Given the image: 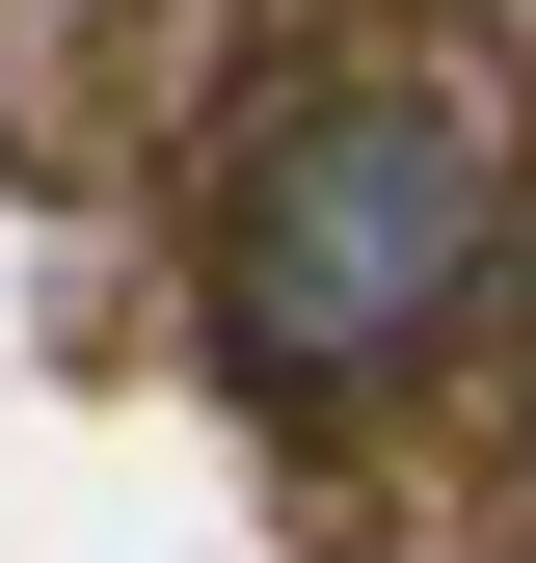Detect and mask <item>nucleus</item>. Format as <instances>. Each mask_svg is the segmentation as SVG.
Segmentation results:
<instances>
[{
	"label": "nucleus",
	"mask_w": 536,
	"mask_h": 563,
	"mask_svg": "<svg viewBox=\"0 0 536 563\" xmlns=\"http://www.w3.org/2000/svg\"><path fill=\"white\" fill-rule=\"evenodd\" d=\"M483 268H510V108L456 81V54H349V81H295V108L242 134V188H215V322H242L268 402L402 376Z\"/></svg>",
	"instance_id": "obj_1"
}]
</instances>
